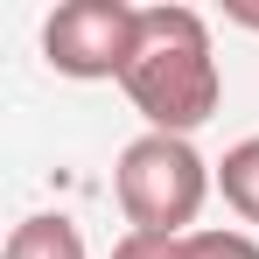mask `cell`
<instances>
[{
  "label": "cell",
  "mask_w": 259,
  "mask_h": 259,
  "mask_svg": "<svg viewBox=\"0 0 259 259\" xmlns=\"http://www.w3.org/2000/svg\"><path fill=\"white\" fill-rule=\"evenodd\" d=\"M119 91L147 119V133L189 140L224 98L203 14L196 7H140V42H133L126 70H119Z\"/></svg>",
  "instance_id": "obj_1"
},
{
  "label": "cell",
  "mask_w": 259,
  "mask_h": 259,
  "mask_svg": "<svg viewBox=\"0 0 259 259\" xmlns=\"http://www.w3.org/2000/svg\"><path fill=\"white\" fill-rule=\"evenodd\" d=\"M112 189H119V210H126L133 231L189 238V224H196L203 196H210V161L175 133H140V140L119 147Z\"/></svg>",
  "instance_id": "obj_2"
},
{
  "label": "cell",
  "mask_w": 259,
  "mask_h": 259,
  "mask_svg": "<svg viewBox=\"0 0 259 259\" xmlns=\"http://www.w3.org/2000/svg\"><path fill=\"white\" fill-rule=\"evenodd\" d=\"M140 42V7L126 0H63L42 21V56L56 77H119Z\"/></svg>",
  "instance_id": "obj_3"
},
{
  "label": "cell",
  "mask_w": 259,
  "mask_h": 259,
  "mask_svg": "<svg viewBox=\"0 0 259 259\" xmlns=\"http://www.w3.org/2000/svg\"><path fill=\"white\" fill-rule=\"evenodd\" d=\"M0 259H84V238L70 217H21L7 231V252Z\"/></svg>",
  "instance_id": "obj_4"
},
{
  "label": "cell",
  "mask_w": 259,
  "mask_h": 259,
  "mask_svg": "<svg viewBox=\"0 0 259 259\" xmlns=\"http://www.w3.org/2000/svg\"><path fill=\"white\" fill-rule=\"evenodd\" d=\"M217 189H224V203L259 224V133L252 140H238V147H224V161H217Z\"/></svg>",
  "instance_id": "obj_5"
},
{
  "label": "cell",
  "mask_w": 259,
  "mask_h": 259,
  "mask_svg": "<svg viewBox=\"0 0 259 259\" xmlns=\"http://www.w3.org/2000/svg\"><path fill=\"white\" fill-rule=\"evenodd\" d=\"M182 245H189V259H259V245L245 231H189Z\"/></svg>",
  "instance_id": "obj_6"
},
{
  "label": "cell",
  "mask_w": 259,
  "mask_h": 259,
  "mask_svg": "<svg viewBox=\"0 0 259 259\" xmlns=\"http://www.w3.org/2000/svg\"><path fill=\"white\" fill-rule=\"evenodd\" d=\"M112 259H189V245L182 238H161V231H126L112 245Z\"/></svg>",
  "instance_id": "obj_7"
}]
</instances>
